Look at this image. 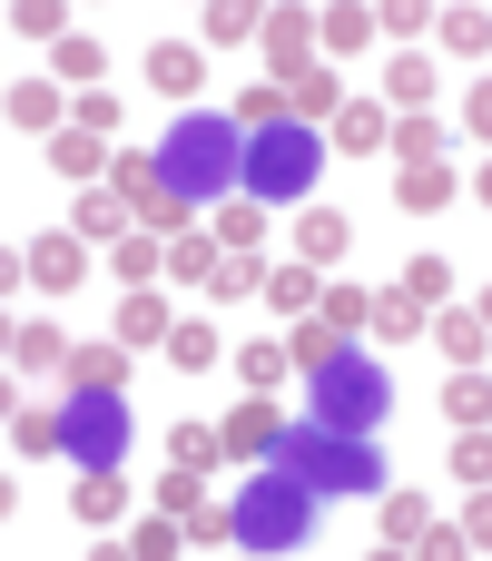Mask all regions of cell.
I'll return each mask as SVG.
<instances>
[{
    "instance_id": "cell-1",
    "label": "cell",
    "mask_w": 492,
    "mask_h": 561,
    "mask_svg": "<svg viewBox=\"0 0 492 561\" xmlns=\"http://www.w3.org/2000/svg\"><path fill=\"white\" fill-rule=\"evenodd\" d=\"M158 168H168V187H178L187 207H217V197H237V178H247V128L217 118V108H187V118L158 138Z\"/></svg>"
},
{
    "instance_id": "cell-2",
    "label": "cell",
    "mask_w": 492,
    "mask_h": 561,
    "mask_svg": "<svg viewBox=\"0 0 492 561\" xmlns=\"http://www.w3.org/2000/svg\"><path fill=\"white\" fill-rule=\"evenodd\" d=\"M276 463H286L296 483L335 493V503H345V493H385V454H375L365 434H335V424H316V414L276 434Z\"/></svg>"
},
{
    "instance_id": "cell-3",
    "label": "cell",
    "mask_w": 492,
    "mask_h": 561,
    "mask_svg": "<svg viewBox=\"0 0 492 561\" xmlns=\"http://www.w3.org/2000/svg\"><path fill=\"white\" fill-rule=\"evenodd\" d=\"M316 178H325V128L276 118V128L247 138V178H237V197H256V207H296V197H316Z\"/></svg>"
},
{
    "instance_id": "cell-4",
    "label": "cell",
    "mask_w": 492,
    "mask_h": 561,
    "mask_svg": "<svg viewBox=\"0 0 492 561\" xmlns=\"http://www.w3.org/2000/svg\"><path fill=\"white\" fill-rule=\"evenodd\" d=\"M306 414H316V424H335V434H375V424L394 414V385H385V365H375V355L335 345L325 365H306Z\"/></svg>"
},
{
    "instance_id": "cell-5",
    "label": "cell",
    "mask_w": 492,
    "mask_h": 561,
    "mask_svg": "<svg viewBox=\"0 0 492 561\" xmlns=\"http://www.w3.org/2000/svg\"><path fill=\"white\" fill-rule=\"evenodd\" d=\"M227 513H237V552H296L306 542V513H316V483H296L286 463H266Z\"/></svg>"
},
{
    "instance_id": "cell-6",
    "label": "cell",
    "mask_w": 492,
    "mask_h": 561,
    "mask_svg": "<svg viewBox=\"0 0 492 561\" xmlns=\"http://www.w3.org/2000/svg\"><path fill=\"white\" fill-rule=\"evenodd\" d=\"M59 454H79L89 473H108V463L128 454V394L69 385V404H59Z\"/></svg>"
},
{
    "instance_id": "cell-7",
    "label": "cell",
    "mask_w": 492,
    "mask_h": 561,
    "mask_svg": "<svg viewBox=\"0 0 492 561\" xmlns=\"http://www.w3.org/2000/svg\"><path fill=\"white\" fill-rule=\"evenodd\" d=\"M256 49H266V79H276V89H296V79L325 59L316 10H256Z\"/></svg>"
},
{
    "instance_id": "cell-8",
    "label": "cell",
    "mask_w": 492,
    "mask_h": 561,
    "mask_svg": "<svg viewBox=\"0 0 492 561\" xmlns=\"http://www.w3.org/2000/svg\"><path fill=\"white\" fill-rule=\"evenodd\" d=\"M69 237H79V247H99V256H108V247H118V237H138V207H128V197H118V187H108V178H99V187H79V207H69Z\"/></svg>"
},
{
    "instance_id": "cell-9",
    "label": "cell",
    "mask_w": 492,
    "mask_h": 561,
    "mask_svg": "<svg viewBox=\"0 0 492 561\" xmlns=\"http://www.w3.org/2000/svg\"><path fill=\"white\" fill-rule=\"evenodd\" d=\"M20 256H30V286H39V296H79V286H89V247H79L69 227H59V237H30Z\"/></svg>"
},
{
    "instance_id": "cell-10",
    "label": "cell",
    "mask_w": 492,
    "mask_h": 561,
    "mask_svg": "<svg viewBox=\"0 0 492 561\" xmlns=\"http://www.w3.org/2000/svg\"><path fill=\"white\" fill-rule=\"evenodd\" d=\"M217 434H227V463H276V434H286V414H276L266 394H247V404H237Z\"/></svg>"
},
{
    "instance_id": "cell-11",
    "label": "cell",
    "mask_w": 492,
    "mask_h": 561,
    "mask_svg": "<svg viewBox=\"0 0 492 561\" xmlns=\"http://www.w3.org/2000/svg\"><path fill=\"white\" fill-rule=\"evenodd\" d=\"M434 89H444V69H434L424 49H394V59H385V108H394V118H424Z\"/></svg>"
},
{
    "instance_id": "cell-12",
    "label": "cell",
    "mask_w": 492,
    "mask_h": 561,
    "mask_svg": "<svg viewBox=\"0 0 492 561\" xmlns=\"http://www.w3.org/2000/svg\"><path fill=\"white\" fill-rule=\"evenodd\" d=\"M168 335H178L168 296H158V286H128V296H118V345H128V355H148V345L168 355Z\"/></svg>"
},
{
    "instance_id": "cell-13",
    "label": "cell",
    "mask_w": 492,
    "mask_h": 561,
    "mask_svg": "<svg viewBox=\"0 0 492 561\" xmlns=\"http://www.w3.org/2000/svg\"><path fill=\"white\" fill-rule=\"evenodd\" d=\"M148 89H158V99H178V108H187V99H197V89H207V59H197V49H187V39H158V49H148Z\"/></svg>"
},
{
    "instance_id": "cell-14",
    "label": "cell",
    "mask_w": 492,
    "mask_h": 561,
    "mask_svg": "<svg viewBox=\"0 0 492 561\" xmlns=\"http://www.w3.org/2000/svg\"><path fill=\"white\" fill-rule=\"evenodd\" d=\"M108 158H118V138H99V128H59V138H49V168H59V178H79V187H99V178H108Z\"/></svg>"
},
{
    "instance_id": "cell-15",
    "label": "cell",
    "mask_w": 492,
    "mask_h": 561,
    "mask_svg": "<svg viewBox=\"0 0 492 561\" xmlns=\"http://www.w3.org/2000/svg\"><path fill=\"white\" fill-rule=\"evenodd\" d=\"M385 138H394V108H385V99H345V118H335V148H345V158H375Z\"/></svg>"
},
{
    "instance_id": "cell-16",
    "label": "cell",
    "mask_w": 492,
    "mask_h": 561,
    "mask_svg": "<svg viewBox=\"0 0 492 561\" xmlns=\"http://www.w3.org/2000/svg\"><path fill=\"white\" fill-rule=\"evenodd\" d=\"M345 247H355V227H345L335 207H306V217H296V256H306V266H345Z\"/></svg>"
},
{
    "instance_id": "cell-17",
    "label": "cell",
    "mask_w": 492,
    "mask_h": 561,
    "mask_svg": "<svg viewBox=\"0 0 492 561\" xmlns=\"http://www.w3.org/2000/svg\"><path fill=\"white\" fill-rule=\"evenodd\" d=\"M266 306L276 316H316L325 306V266H306V256L296 266H266Z\"/></svg>"
},
{
    "instance_id": "cell-18",
    "label": "cell",
    "mask_w": 492,
    "mask_h": 561,
    "mask_svg": "<svg viewBox=\"0 0 492 561\" xmlns=\"http://www.w3.org/2000/svg\"><path fill=\"white\" fill-rule=\"evenodd\" d=\"M69 385H99V394H128V345L108 335H89V345H69Z\"/></svg>"
},
{
    "instance_id": "cell-19",
    "label": "cell",
    "mask_w": 492,
    "mask_h": 561,
    "mask_svg": "<svg viewBox=\"0 0 492 561\" xmlns=\"http://www.w3.org/2000/svg\"><path fill=\"white\" fill-rule=\"evenodd\" d=\"M69 513L89 523V533H108L118 513H128V473L108 463V473H79V493H69Z\"/></svg>"
},
{
    "instance_id": "cell-20",
    "label": "cell",
    "mask_w": 492,
    "mask_h": 561,
    "mask_svg": "<svg viewBox=\"0 0 492 561\" xmlns=\"http://www.w3.org/2000/svg\"><path fill=\"white\" fill-rule=\"evenodd\" d=\"M434 345H444L454 365H483V355H492V325L473 316V306H434Z\"/></svg>"
},
{
    "instance_id": "cell-21",
    "label": "cell",
    "mask_w": 492,
    "mask_h": 561,
    "mask_svg": "<svg viewBox=\"0 0 492 561\" xmlns=\"http://www.w3.org/2000/svg\"><path fill=\"white\" fill-rule=\"evenodd\" d=\"M108 276H118V286H158V276H168V237H148V227L118 237V247H108Z\"/></svg>"
},
{
    "instance_id": "cell-22",
    "label": "cell",
    "mask_w": 492,
    "mask_h": 561,
    "mask_svg": "<svg viewBox=\"0 0 492 561\" xmlns=\"http://www.w3.org/2000/svg\"><path fill=\"white\" fill-rule=\"evenodd\" d=\"M217 266H227V247H217L207 227H187V237H168V276H178V286H217Z\"/></svg>"
},
{
    "instance_id": "cell-23",
    "label": "cell",
    "mask_w": 492,
    "mask_h": 561,
    "mask_svg": "<svg viewBox=\"0 0 492 561\" xmlns=\"http://www.w3.org/2000/svg\"><path fill=\"white\" fill-rule=\"evenodd\" d=\"M424 325H434V306H414L404 286H385V296H375V325H365V335H375V345H414Z\"/></svg>"
},
{
    "instance_id": "cell-24",
    "label": "cell",
    "mask_w": 492,
    "mask_h": 561,
    "mask_svg": "<svg viewBox=\"0 0 492 561\" xmlns=\"http://www.w3.org/2000/svg\"><path fill=\"white\" fill-rule=\"evenodd\" d=\"M10 365L20 375H69V335L59 325H10Z\"/></svg>"
},
{
    "instance_id": "cell-25",
    "label": "cell",
    "mask_w": 492,
    "mask_h": 561,
    "mask_svg": "<svg viewBox=\"0 0 492 561\" xmlns=\"http://www.w3.org/2000/svg\"><path fill=\"white\" fill-rule=\"evenodd\" d=\"M168 365H178V375H207V365H227V335H217L207 316H178V335H168Z\"/></svg>"
},
{
    "instance_id": "cell-26",
    "label": "cell",
    "mask_w": 492,
    "mask_h": 561,
    "mask_svg": "<svg viewBox=\"0 0 492 561\" xmlns=\"http://www.w3.org/2000/svg\"><path fill=\"white\" fill-rule=\"evenodd\" d=\"M316 39L345 59V49H375V10L365 0H335V10H316Z\"/></svg>"
},
{
    "instance_id": "cell-27",
    "label": "cell",
    "mask_w": 492,
    "mask_h": 561,
    "mask_svg": "<svg viewBox=\"0 0 492 561\" xmlns=\"http://www.w3.org/2000/svg\"><path fill=\"white\" fill-rule=\"evenodd\" d=\"M286 99H296V118H306V128H325V118H345V89H335V59H316V69H306V79H296Z\"/></svg>"
},
{
    "instance_id": "cell-28",
    "label": "cell",
    "mask_w": 492,
    "mask_h": 561,
    "mask_svg": "<svg viewBox=\"0 0 492 561\" xmlns=\"http://www.w3.org/2000/svg\"><path fill=\"white\" fill-rule=\"evenodd\" d=\"M227 118H237V128H247V138H256V128H276V118H296V99H286V89H276V79H247V89H237V108H227Z\"/></svg>"
},
{
    "instance_id": "cell-29",
    "label": "cell",
    "mask_w": 492,
    "mask_h": 561,
    "mask_svg": "<svg viewBox=\"0 0 492 561\" xmlns=\"http://www.w3.org/2000/svg\"><path fill=\"white\" fill-rule=\"evenodd\" d=\"M434 39L473 59V49H492V10H473V0H454V10H434Z\"/></svg>"
},
{
    "instance_id": "cell-30",
    "label": "cell",
    "mask_w": 492,
    "mask_h": 561,
    "mask_svg": "<svg viewBox=\"0 0 492 561\" xmlns=\"http://www.w3.org/2000/svg\"><path fill=\"white\" fill-rule=\"evenodd\" d=\"M10 128H49L59 138V79H20L10 89Z\"/></svg>"
},
{
    "instance_id": "cell-31",
    "label": "cell",
    "mask_w": 492,
    "mask_h": 561,
    "mask_svg": "<svg viewBox=\"0 0 492 561\" xmlns=\"http://www.w3.org/2000/svg\"><path fill=\"white\" fill-rule=\"evenodd\" d=\"M385 148H394V168H444V128L434 118H394Z\"/></svg>"
},
{
    "instance_id": "cell-32",
    "label": "cell",
    "mask_w": 492,
    "mask_h": 561,
    "mask_svg": "<svg viewBox=\"0 0 492 561\" xmlns=\"http://www.w3.org/2000/svg\"><path fill=\"white\" fill-rule=\"evenodd\" d=\"M444 414H454V424H492V375L483 365H464V375L444 385Z\"/></svg>"
},
{
    "instance_id": "cell-33",
    "label": "cell",
    "mask_w": 492,
    "mask_h": 561,
    "mask_svg": "<svg viewBox=\"0 0 492 561\" xmlns=\"http://www.w3.org/2000/svg\"><path fill=\"white\" fill-rule=\"evenodd\" d=\"M207 237H217V247H237V256H256V247H266V207H256V197H247V207H217V227H207Z\"/></svg>"
},
{
    "instance_id": "cell-34",
    "label": "cell",
    "mask_w": 492,
    "mask_h": 561,
    "mask_svg": "<svg viewBox=\"0 0 492 561\" xmlns=\"http://www.w3.org/2000/svg\"><path fill=\"white\" fill-rule=\"evenodd\" d=\"M227 365H237V375H247V394H266V385H276V375H296V355H286V345H266V335H256V345H237V355H227Z\"/></svg>"
},
{
    "instance_id": "cell-35",
    "label": "cell",
    "mask_w": 492,
    "mask_h": 561,
    "mask_svg": "<svg viewBox=\"0 0 492 561\" xmlns=\"http://www.w3.org/2000/svg\"><path fill=\"white\" fill-rule=\"evenodd\" d=\"M10 444L20 454H59V414H30L20 404V375H10Z\"/></svg>"
},
{
    "instance_id": "cell-36",
    "label": "cell",
    "mask_w": 492,
    "mask_h": 561,
    "mask_svg": "<svg viewBox=\"0 0 492 561\" xmlns=\"http://www.w3.org/2000/svg\"><path fill=\"white\" fill-rule=\"evenodd\" d=\"M168 463H197V473H217V463H227V434H217V424H178V434H168Z\"/></svg>"
},
{
    "instance_id": "cell-37",
    "label": "cell",
    "mask_w": 492,
    "mask_h": 561,
    "mask_svg": "<svg viewBox=\"0 0 492 561\" xmlns=\"http://www.w3.org/2000/svg\"><path fill=\"white\" fill-rule=\"evenodd\" d=\"M424 523H434V513H424V493H385V552H414V542H424Z\"/></svg>"
},
{
    "instance_id": "cell-38",
    "label": "cell",
    "mask_w": 492,
    "mask_h": 561,
    "mask_svg": "<svg viewBox=\"0 0 492 561\" xmlns=\"http://www.w3.org/2000/svg\"><path fill=\"white\" fill-rule=\"evenodd\" d=\"M414 217H434V207H454V168H404V187H394Z\"/></svg>"
},
{
    "instance_id": "cell-39",
    "label": "cell",
    "mask_w": 492,
    "mask_h": 561,
    "mask_svg": "<svg viewBox=\"0 0 492 561\" xmlns=\"http://www.w3.org/2000/svg\"><path fill=\"white\" fill-rule=\"evenodd\" d=\"M207 296H217V306H247V296H266V266L227 247V266H217V286H207Z\"/></svg>"
},
{
    "instance_id": "cell-40",
    "label": "cell",
    "mask_w": 492,
    "mask_h": 561,
    "mask_svg": "<svg viewBox=\"0 0 492 561\" xmlns=\"http://www.w3.org/2000/svg\"><path fill=\"white\" fill-rule=\"evenodd\" d=\"M316 316H325L335 335H365V325H375V296H365V286H325V306H316Z\"/></svg>"
},
{
    "instance_id": "cell-41",
    "label": "cell",
    "mask_w": 492,
    "mask_h": 561,
    "mask_svg": "<svg viewBox=\"0 0 492 561\" xmlns=\"http://www.w3.org/2000/svg\"><path fill=\"white\" fill-rule=\"evenodd\" d=\"M335 345H355V335H335L325 316H296V335H286V355H296V375H306V365H325Z\"/></svg>"
},
{
    "instance_id": "cell-42",
    "label": "cell",
    "mask_w": 492,
    "mask_h": 561,
    "mask_svg": "<svg viewBox=\"0 0 492 561\" xmlns=\"http://www.w3.org/2000/svg\"><path fill=\"white\" fill-rule=\"evenodd\" d=\"M197 503H207V473H197V463H168V473H158V513H178V523H187Z\"/></svg>"
},
{
    "instance_id": "cell-43",
    "label": "cell",
    "mask_w": 492,
    "mask_h": 561,
    "mask_svg": "<svg viewBox=\"0 0 492 561\" xmlns=\"http://www.w3.org/2000/svg\"><path fill=\"white\" fill-rule=\"evenodd\" d=\"M10 30H20V39H49V49H59V39H69V10H59V0H20V10H10Z\"/></svg>"
},
{
    "instance_id": "cell-44",
    "label": "cell",
    "mask_w": 492,
    "mask_h": 561,
    "mask_svg": "<svg viewBox=\"0 0 492 561\" xmlns=\"http://www.w3.org/2000/svg\"><path fill=\"white\" fill-rule=\"evenodd\" d=\"M424 30H434V10H424V0H385V10H375V39H404V49H414Z\"/></svg>"
},
{
    "instance_id": "cell-45",
    "label": "cell",
    "mask_w": 492,
    "mask_h": 561,
    "mask_svg": "<svg viewBox=\"0 0 492 561\" xmlns=\"http://www.w3.org/2000/svg\"><path fill=\"white\" fill-rule=\"evenodd\" d=\"M49 69H59L69 89H99V39H79V30H69V39L49 49Z\"/></svg>"
},
{
    "instance_id": "cell-46",
    "label": "cell",
    "mask_w": 492,
    "mask_h": 561,
    "mask_svg": "<svg viewBox=\"0 0 492 561\" xmlns=\"http://www.w3.org/2000/svg\"><path fill=\"white\" fill-rule=\"evenodd\" d=\"M394 286H404L414 306H444V296H454V266H444V256H414V266H404Z\"/></svg>"
},
{
    "instance_id": "cell-47",
    "label": "cell",
    "mask_w": 492,
    "mask_h": 561,
    "mask_svg": "<svg viewBox=\"0 0 492 561\" xmlns=\"http://www.w3.org/2000/svg\"><path fill=\"white\" fill-rule=\"evenodd\" d=\"M178 542H187V523L168 513V523H138V533H128L118 552H128V561H168V552H178Z\"/></svg>"
},
{
    "instance_id": "cell-48",
    "label": "cell",
    "mask_w": 492,
    "mask_h": 561,
    "mask_svg": "<svg viewBox=\"0 0 492 561\" xmlns=\"http://www.w3.org/2000/svg\"><path fill=\"white\" fill-rule=\"evenodd\" d=\"M187 542H197V552H227V542H237V513H227V503H197V513H187Z\"/></svg>"
},
{
    "instance_id": "cell-49",
    "label": "cell",
    "mask_w": 492,
    "mask_h": 561,
    "mask_svg": "<svg viewBox=\"0 0 492 561\" xmlns=\"http://www.w3.org/2000/svg\"><path fill=\"white\" fill-rule=\"evenodd\" d=\"M454 473H464V483H492V424H464V444H454Z\"/></svg>"
},
{
    "instance_id": "cell-50",
    "label": "cell",
    "mask_w": 492,
    "mask_h": 561,
    "mask_svg": "<svg viewBox=\"0 0 492 561\" xmlns=\"http://www.w3.org/2000/svg\"><path fill=\"white\" fill-rule=\"evenodd\" d=\"M207 39H256V10H247V0H217V10H207Z\"/></svg>"
},
{
    "instance_id": "cell-51",
    "label": "cell",
    "mask_w": 492,
    "mask_h": 561,
    "mask_svg": "<svg viewBox=\"0 0 492 561\" xmlns=\"http://www.w3.org/2000/svg\"><path fill=\"white\" fill-rule=\"evenodd\" d=\"M414 552H424V561H464L473 542H464V523H424V542H414Z\"/></svg>"
},
{
    "instance_id": "cell-52",
    "label": "cell",
    "mask_w": 492,
    "mask_h": 561,
    "mask_svg": "<svg viewBox=\"0 0 492 561\" xmlns=\"http://www.w3.org/2000/svg\"><path fill=\"white\" fill-rule=\"evenodd\" d=\"M69 128H99V138H108V128H118V99H108V89H89V99L69 108Z\"/></svg>"
},
{
    "instance_id": "cell-53",
    "label": "cell",
    "mask_w": 492,
    "mask_h": 561,
    "mask_svg": "<svg viewBox=\"0 0 492 561\" xmlns=\"http://www.w3.org/2000/svg\"><path fill=\"white\" fill-rule=\"evenodd\" d=\"M464 542L492 552V483H473V513H464Z\"/></svg>"
},
{
    "instance_id": "cell-54",
    "label": "cell",
    "mask_w": 492,
    "mask_h": 561,
    "mask_svg": "<svg viewBox=\"0 0 492 561\" xmlns=\"http://www.w3.org/2000/svg\"><path fill=\"white\" fill-rule=\"evenodd\" d=\"M464 128H473V138H483V148H492V79H483V89H473V99H464Z\"/></svg>"
},
{
    "instance_id": "cell-55",
    "label": "cell",
    "mask_w": 492,
    "mask_h": 561,
    "mask_svg": "<svg viewBox=\"0 0 492 561\" xmlns=\"http://www.w3.org/2000/svg\"><path fill=\"white\" fill-rule=\"evenodd\" d=\"M473 207H492V158H483V178H473Z\"/></svg>"
},
{
    "instance_id": "cell-56",
    "label": "cell",
    "mask_w": 492,
    "mask_h": 561,
    "mask_svg": "<svg viewBox=\"0 0 492 561\" xmlns=\"http://www.w3.org/2000/svg\"><path fill=\"white\" fill-rule=\"evenodd\" d=\"M473 316H483V325H492V286H483V306H473Z\"/></svg>"
}]
</instances>
